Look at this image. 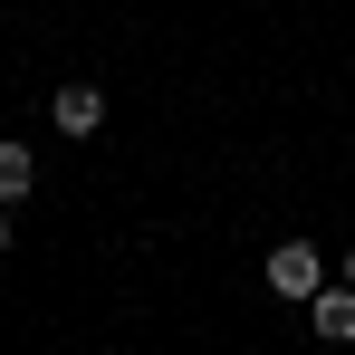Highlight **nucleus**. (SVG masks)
I'll return each mask as SVG.
<instances>
[{"instance_id": "3", "label": "nucleus", "mask_w": 355, "mask_h": 355, "mask_svg": "<svg viewBox=\"0 0 355 355\" xmlns=\"http://www.w3.org/2000/svg\"><path fill=\"white\" fill-rule=\"evenodd\" d=\"M317 336H327V346L355 336V288H317Z\"/></svg>"}, {"instance_id": "6", "label": "nucleus", "mask_w": 355, "mask_h": 355, "mask_svg": "<svg viewBox=\"0 0 355 355\" xmlns=\"http://www.w3.org/2000/svg\"><path fill=\"white\" fill-rule=\"evenodd\" d=\"M0 240H10V221H0Z\"/></svg>"}, {"instance_id": "4", "label": "nucleus", "mask_w": 355, "mask_h": 355, "mask_svg": "<svg viewBox=\"0 0 355 355\" xmlns=\"http://www.w3.org/2000/svg\"><path fill=\"white\" fill-rule=\"evenodd\" d=\"M29 173H39V164H29V144H0V202H19Z\"/></svg>"}, {"instance_id": "2", "label": "nucleus", "mask_w": 355, "mask_h": 355, "mask_svg": "<svg viewBox=\"0 0 355 355\" xmlns=\"http://www.w3.org/2000/svg\"><path fill=\"white\" fill-rule=\"evenodd\" d=\"M106 125V96L96 87H58V135H96Z\"/></svg>"}, {"instance_id": "1", "label": "nucleus", "mask_w": 355, "mask_h": 355, "mask_svg": "<svg viewBox=\"0 0 355 355\" xmlns=\"http://www.w3.org/2000/svg\"><path fill=\"white\" fill-rule=\"evenodd\" d=\"M269 288H279V297H317V250H307V240L269 250Z\"/></svg>"}, {"instance_id": "5", "label": "nucleus", "mask_w": 355, "mask_h": 355, "mask_svg": "<svg viewBox=\"0 0 355 355\" xmlns=\"http://www.w3.org/2000/svg\"><path fill=\"white\" fill-rule=\"evenodd\" d=\"M346 288H355V250H346Z\"/></svg>"}]
</instances>
